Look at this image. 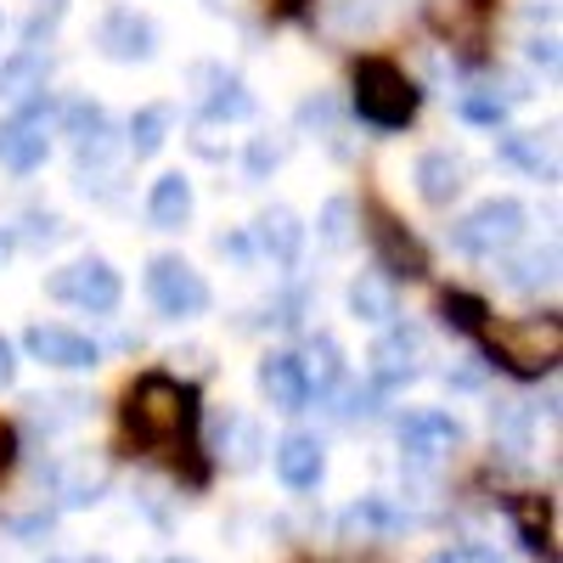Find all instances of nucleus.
<instances>
[{"mask_svg": "<svg viewBox=\"0 0 563 563\" xmlns=\"http://www.w3.org/2000/svg\"><path fill=\"white\" fill-rule=\"evenodd\" d=\"M90 563H108V558H90Z\"/></svg>", "mask_w": 563, "mask_h": 563, "instance_id": "nucleus-38", "label": "nucleus"}, {"mask_svg": "<svg viewBox=\"0 0 563 563\" xmlns=\"http://www.w3.org/2000/svg\"><path fill=\"white\" fill-rule=\"evenodd\" d=\"M164 563H192V558H164Z\"/></svg>", "mask_w": 563, "mask_h": 563, "instance_id": "nucleus-37", "label": "nucleus"}, {"mask_svg": "<svg viewBox=\"0 0 563 563\" xmlns=\"http://www.w3.org/2000/svg\"><path fill=\"white\" fill-rule=\"evenodd\" d=\"M417 85L395 68V63H384V57H366V63H355V113L366 119V124H378V130H406L411 119H417Z\"/></svg>", "mask_w": 563, "mask_h": 563, "instance_id": "nucleus-2", "label": "nucleus"}, {"mask_svg": "<svg viewBox=\"0 0 563 563\" xmlns=\"http://www.w3.org/2000/svg\"><path fill=\"white\" fill-rule=\"evenodd\" d=\"M45 153H52V135H45V124L34 113H18V119H0V164H7L12 175H29L45 164Z\"/></svg>", "mask_w": 563, "mask_h": 563, "instance_id": "nucleus-12", "label": "nucleus"}, {"mask_svg": "<svg viewBox=\"0 0 563 563\" xmlns=\"http://www.w3.org/2000/svg\"><path fill=\"white\" fill-rule=\"evenodd\" d=\"M282 153H288L282 141H265V135H260L254 147H249V175H254V180H265V169H276V164H282Z\"/></svg>", "mask_w": 563, "mask_h": 563, "instance_id": "nucleus-31", "label": "nucleus"}, {"mask_svg": "<svg viewBox=\"0 0 563 563\" xmlns=\"http://www.w3.org/2000/svg\"><path fill=\"white\" fill-rule=\"evenodd\" d=\"M52 7H63V0H52Z\"/></svg>", "mask_w": 563, "mask_h": 563, "instance_id": "nucleus-39", "label": "nucleus"}, {"mask_svg": "<svg viewBox=\"0 0 563 563\" xmlns=\"http://www.w3.org/2000/svg\"><path fill=\"white\" fill-rule=\"evenodd\" d=\"M440 316H445V327H456V333H485L490 327V305L479 299V294H445L440 299Z\"/></svg>", "mask_w": 563, "mask_h": 563, "instance_id": "nucleus-25", "label": "nucleus"}, {"mask_svg": "<svg viewBox=\"0 0 563 563\" xmlns=\"http://www.w3.org/2000/svg\"><path fill=\"white\" fill-rule=\"evenodd\" d=\"M507 519H512V530H519L525 547H547L552 519H547V501H541V496H512V501H507Z\"/></svg>", "mask_w": 563, "mask_h": 563, "instance_id": "nucleus-24", "label": "nucleus"}, {"mask_svg": "<svg viewBox=\"0 0 563 563\" xmlns=\"http://www.w3.org/2000/svg\"><path fill=\"white\" fill-rule=\"evenodd\" d=\"M525 225H530V209L519 198H485L451 225V249L456 254H507L525 238Z\"/></svg>", "mask_w": 563, "mask_h": 563, "instance_id": "nucleus-3", "label": "nucleus"}, {"mask_svg": "<svg viewBox=\"0 0 563 563\" xmlns=\"http://www.w3.org/2000/svg\"><path fill=\"white\" fill-rule=\"evenodd\" d=\"M355 203L350 198H327L321 203V220H316V231H321V243L327 249H350V238H355Z\"/></svg>", "mask_w": 563, "mask_h": 563, "instance_id": "nucleus-27", "label": "nucleus"}, {"mask_svg": "<svg viewBox=\"0 0 563 563\" xmlns=\"http://www.w3.org/2000/svg\"><path fill=\"white\" fill-rule=\"evenodd\" d=\"M198 417V395L180 389L175 378L164 372H147V378H135L130 395H124V429L141 440V445H169L192 429Z\"/></svg>", "mask_w": 563, "mask_h": 563, "instance_id": "nucleus-1", "label": "nucleus"}, {"mask_svg": "<svg viewBox=\"0 0 563 563\" xmlns=\"http://www.w3.org/2000/svg\"><path fill=\"white\" fill-rule=\"evenodd\" d=\"M321 474H327V451L316 434H288L276 445V479L288 490H316Z\"/></svg>", "mask_w": 563, "mask_h": 563, "instance_id": "nucleus-14", "label": "nucleus"}, {"mask_svg": "<svg viewBox=\"0 0 563 563\" xmlns=\"http://www.w3.org/2000/svg\"><path fill=\"white\" fill-rule=\"evenodd\" d=\"M45 79H52V45H23V52L0 63V97L23 102L34 90H45Z\"/></svg>", "mask_w": 563, "mask_h": 563, "instance_id": "nucleus-16", "label": "nucleus"}, {"mask_svg": "<svg viewBox=\"0 0 563 563\" xmlns=\"http://www.w3.org/2000/svg\"><path fill=\"white\" fill-rule=\"evenodd\" d=\"M147 299H153L158 316L186 321V316H203V310H209V282L186 265L180 254H158V260L147 265Z\"/></svg>", "mask_w": 563, "mask_h": 563, "instance_id": "nucleus-6", "label": "nucleus"}, {"mask_svg": "<svg viewBox=\"0 0 563 563\" xmlns=\"http://www.w3.org/2000/svg\"><path fill=\"white\" fill-rule=\"evenodd\" d=\"M299 372H305L310 395H327V389H339V384H344V350H339V339L316 333V339L305 344V355H299Z\"/></svg>", "mask_w": 563, "mask_h": 563, "instance_id": "nucleus-21", "label": "nucleus"}, {"mask_svg": "<svg viewBox=\"0 0 563 563\" xmlns=\"http://www.w3.org/2000/svg\"><path fill=\"white\" fill-rule=\"evenodd\" d=\"M350 316L355 321H372V327H389L400 316V294H395V282L384 271H361L350 282Z\"/></svg>", "mask_w": 563, "mask_h": 563, "instance_id": "nucleus-18", "label": "nucleus"}, {"mask_svg": "<svg viewBox=\"0 0 563 563\" xmlns=\"http://www.w3.org/2000/svg\"><path fill=\"white\" fill-rule=\"evenodd\" d=\"M462 119L496 130V124L507 119V97H490V90H467V97H462Z\"/></svg>", "mask_w": 563, "mask_h": 563, "instance_id": "nucleus-29", "label": "nucleus"}, {"mask_svg": "<svg viewBox=\"0 0 563 563\" xmlns=\"http://www.w3.org/2000/svg\"><path fill=\"white\" fill-rule=\"evenodd\" d=\"M18 378V355H12V339H0V389H12Z\"/></svg>", "mask_w": 563, "mask_h": 563, "instance_id": "nucleus-35", "label": "nucleus"}, {"mask_svg": "<svg viewBox=\"0 0 563 563\" xmlns=\"http://www.w3.org/2000/svg\"><path fill=\"white\" fill-rule=\"evenodd\" d=\"M12 260V238H7V231H0V265H7Z\"/></svg>", "mask_w": 563, "mask_h": 563, "instance_id": "nucleus-36", "label": "nucleus"}, {"mask_svg": "<svg viewBox=\"0 0 563 563\" xmlns=\"http://www.w3.org/2000/svg\"><path fill=\"white\" fill-rule=\"evenodd\" d=\"M400 445H406V456H417V462H434V456H445V451L462 445V429H456L451 411L422 406V411H406V417H400Z\"/></svg>", "mask_w": 563, "mask_h": 563, "instance_id": "nucleus-8", "label": "nucleus"}, {"mask_svg": "<svg viewBox=\"0 0 563 563\" xmlns=\"http://www.w3.org/2000/svg\"><path fill=\"white\" fill-rule=\"evenodd\" d=\"M254 113V97L238 74H220L214 90H209V119H249Z\"/></svg>", "mask_w": 563, "mask_h": 563, "instance_id": "nucleus-26", "label": "nucleus"}, {"mask_svg": "<svg viewBox=\"0 0 563 563\" xmlns=\"http://www.w3.org/2000/svg\"><path fill=\"white\" fill-rule=\"evenodd\" d=\"M417 372H422V333L395 327V333H384L378 344H372V378H378L384 389L417 384Z\"/></svg>", "mask_w": 563, "mask_h": 563, "instance_id": "nucleus-11", "label": "nucleus"}, {"mask_svg": "<svg viewBox=\"0 0 563 563\" xmlns=\"http://www.w3.org/2000/svg\"><path fill=\"white\" fill-rule=\"evenodd\" d=\"M530 63L541 74H558V40H530Z\"/></svg>", "mask_w": 563, "mask_h": 563, "instance_id": "nucleus-34", "label": "nucleus"}, {"mask_svg": "<svg viewBox=\"0 0 563 563\" xmlns=\"http://www.w3.org/2000/svg\"><path fill=\"white\" fill-rule=\"evenodd\" d=\"M547 276H552V254H547V260L536 254V260H519V265H512L507 282H512V288H536V282H547Z\"/></svg>", "mask_w": 563, "mask_h": 563, "instance_id": "nucleus-32", "label": "nucleus"}, {"mask_svg": "<svg viewBox=\"0 0 563 563\" xmlns=\"http://www.w3.org/2000/svg\"><path fill=\"white\" fill-rule=\"evenodd\" d=\"M260 395L276 411H305L310 406V384H305V372H299V355H288V350L265 355L260 361Z\"/></svg>", "mask_w": 563, "mask_h": 563, "instance_id": "nucleus-13", "label": "nucleus"}, {"mask_svg": "<svg viewBox=\"0 0 563 563\" xmlns=\"http://www.w3.org/2000/svg\"><path fill=\"white\" fill-rule=\"evenodd\" d=\"M372 243H378V265L395 271V276H429V254H422V243L411 238V231L389 214V209H372Z\"/></svg>", "mask_w": 563, "mask_h": 563, "instance_id": "nucleus-10", "label": "nucleus"}, {"mask_svg": "<svg viewBox=\"0 0 563 563\" xmlns=\"http://www.w3.org/2000/svg\"><path fill=\"white\" fill-rule=\"evenodd\" d=\"M102 52L113 57V63H147L153 52H158V29L141 18L135 7H113L108 18H102Z\"/></svg>", "mask_w": 563, "mask_h": 563, "instance_id": "nucleus-9", "label": "nucleus"}, {"mask_svg": "<svg viewBox=\"0 0 563 563\" xmlns=\"http://www.w3.org/2000/svg\"><path fill=\"white\" fill-rule=\"evenodd\" d=\"M169 124H175V113L158 102V108H141L135 119H130V153L135 158H153L164 141H169Z\"/></svg>", "mask_w": 563, "mask_h": 563, "instance_id": "nucleus-23", "label": "nucleus"}, {"mask_svg": "<svg viewBox=\"0 0 563 563\" xmlns=\"http://www.w3.org/2000/svg\"><path fill=\"white\" fill-rule=\"evenodd\" d=\"M496 153H501V164H519V169L536 175V180H552V175H558V158H552V147L541 141V130H512V135H501Z\"/></svg>", "mask_w": 563, "mask_h": 563, "instance_id": "nucleus-22", "label": "nucleus"}, {"mask_svg": "<svg viewBox=\"0 0 563 563\" xmlns=\"http://www.w3.org/2000/svg\"><path fill=\"white\" fill-rule=\"evenodd\" d=\"M231 467H249L254 462V451H260V429H254V422L249 417H231Z\"/></svg>", "mask_w": 563, "mask_h": 563, "instance_id": "nucleus-30", "label": "nucleus"}, {"mask_svg": "<svg viewBox=\"0 0 563 563\" xmlns=\"http://www.w3.org/2000/svg\"><path fill=\"white\" fill-rule=\"evenodd\" d=\"M350 530H400L406 519H400V512L384 501V496H366V501H355L350 507V519H344Z\"/></svg>", "mask_w": 563, "mask_h": 563, "instance_id": "nucleus-28", "label": "nucleus"}, {"mask_svg": "<svg viewBox=\"0 0 563 563\" xmlns=\"http://www.w3.org/2000/svg\"><path fill=\"white\" fill-rule=\"evenodd\" d=\"M45 294L63 299V305H74V310H90V316H113L119 299H124V282H119V271H113L108 260L90 254V260H74V265L52 271Z\"/></svg>", "mask_w": 563, "mask_h": 563, "instance_id": "nucleus-5", "label": "nucleus"}, {"mask_svg": "<svg viewBox=\"0 0 563 563\" xmlns=\"http://www.w3.org/2000/svg\"><path fill=\"white\" fill-rule=\"evenodd\" d=\"M490 355H496L507 372L541 378V372H552L558 355H563V327H558V316H530V321L496 327V333H490Z\"/></svg>", "mask_w": 563, "mask_h": 563, "instance_id": "nucleus-4", "label": "nucleus"}, {"mask_svg": "<svg viewBox=\"0 0 563 563\" xmlns=\"http://www.w3.org/2000/svg\"><path fill=\"white\" fill-rule=\"evenodd\" d=\"M254 249L271 260V265H299V249H305V225L294 209H265L254 220Z\"/></svg>", "mask_w": 563, "mask_h": 563, "instance_id": "nucleus-15", "label": "nucleus"}, {"mask_svg": "<svg viewBox=\"0 0 563 563\" xmlns=\"http://www.w3.org/2000/svg\"><path fill=\"white\" fill-rule=\"evenodd\" d=\"M462 158L456 153H422L417 158V198L422 203H434V209H445L456 192H462Z\"/></svg>", "mask_w": 563, "mask_h": 563, "instance_id": "nucleus-20", "label": "nucleus"}, {"mask_svg": "<svg viewBox=\"0 0 563 563\" xmlns=\"http://www.w3.org/2000/svg\"><path fill=\"white\" fill-rule=\"evenodd\" d=\"M147 220L158 231H180L186 220H192V180H186L180 169L158 175L153 180V192H147Z\"/></svg>", "mask_w": 563, "mask_h": 563, "instance_id": "nucleus-19", "label": "nucleus"}, {"mask_svg": "<svg viewBox=\"0 0 563 563\" xmlns=\"http://www.w3.org/2000/svg\"><path fill=\"white\" fill-rule=\"evenodd\" d=\"M63 135H74L79 158H108L113 153V119L97 102H68L63 108Z\"/></svg>", "mask_w": 563, "mask_h": 563, "instance_id": "nucleus-17", "label": "nucleus"}, {"mask_svg": "<svg viewBox=\"0 0 563 563\" xmlns=\"http://www.w3.org/2000/svg\"><path fill=\"white\" fill-rule=\"evenodd\" d=\"M29 355L45 361V366H57V372H90L102 361V350L90 344L85 333H74V327H57V321H34L29 333H23Z\"/></svg>", "mask_w": 563, "mask_h": 563, "instance_id": "nucleus-7", "label": "nucleus"}, {"mask_svg": "<svg viewBox=\"0 0 563 563\" xmlns=\"http://www.w3.org/2000/svg\"><path fill=\"white\" fill-rule=\"evenodd\" d=\"M429 563H501V558L485 552V547H456V552H434Z\"/></svg>", "mask_w": 563, "mask_h": 563, "instance_id": "nucleus-33", "label": "nucleus"}]
</instances>
